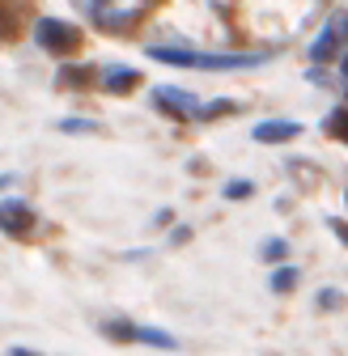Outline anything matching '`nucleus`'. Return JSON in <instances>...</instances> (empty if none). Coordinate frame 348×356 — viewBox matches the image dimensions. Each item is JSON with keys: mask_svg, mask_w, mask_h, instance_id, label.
<instances>
[{"mask_svg": "<svg viewBox=\"0 0 348 356\" xmlns=\"http://www.w3.org/2000/svg\"><path fill=\"white\" fill-rule=\"evenodd\" d=\"M102 85H106V94H127V89H136L141 85V72L136 68H106L102 72Z\"/></svg>", "mask_w": 348, "mask_h": 356, "instance_id": "nucleus-7", "label": "nucleus"}, {"mask_svg": "<svg viewBox=\"0 0 348 356\" xmlns=\"http://www.w3.org/2000/svg\"><path fill=\"white\" fill-rule=\"evenodd\" d=\"M323 127H327L331 140H344V145H348V106H335V111L323 119Z\"/></svg>", "mask_w": 348, "mask_h": 356, "instance_id": "nucleus-8", "label": "nucleus"}, {"mask_svg": "<svg viewBox=\"0 0 348 356\" xmlns=\"http://www.w3.org/2000/svg\"><path fill=\"white\" fill-rule=\"evenodd\" d=\"M285 254H289V242H280V238L264 242V259H272V263H276V259H285Z\"/></svg>", "mask_w": 348, "mask_h": 356, "instance_id": "nucleus-13", "label": "nucleus"}, {"mask_svg": "<svg viewBox=\"0 0 348 356\" xmlns=\"http://www.w3.org/2000/svg\"><path fill=\"white\" fill-rule=\"evenodd\" d=\"M255 187L251 183H242V178H234V183H226V200H246Z\"/></svg>", "mask_w": 348, "mask_h": 356, "instance_id": "nucleus-12", "label": "nucleus"}, {"mask_svg": "<svg viewBox=\"0 0 348 356\" xmlns=\"http://www.w3.org/2000/svg\"><path fill=\"white\" fill-rule=\"evenodd\" d=\"M157 111H166L170 119H200V102L187 94V89H174V85H161L153 94Z\"/></svg>", "mask_w": 348, "mask_h": 356, "instance_id": "nucleus-5", "label": "nucleus"}, {"mask_svg": "<svg viewBox=\"0 0 348 356\" xmlns=\"http://www.w3.org/2000/svg\"><path fill=\"white\" fill-rule=\"evenodd\" d=\"M106 335H111V339H136V327L123 323V318H111V323H106Z\"/></svg>", "mask_w": 348, "mask_h": 356, "instance_id": "nucleus-11", "label": "nucleus"}, {"mask_svg": "<svg viewBox=\"0 0 348 356\" xmlns=\"http://www.w3.org/2000/svg\"><path fill=\"white\" fill-rule=\"evenodd\" d=\"M234 111V102H208V106H200V119H216V115H230Z\"/></svg>", "mask_w": 348, "mask_h": 356, "instance_id": "nucleus-14", "label": "nucleus"}, {"mask_svg": "<svg viewBox=\"0 0 348 356\" xmlns=\"http://www.w3.org/2000/svg\"><path fill=\"white\" fill-rule=\"evenodd\" d=\"M149 60H161L174 68H200V72H242V68H259L268 56H208L191 47H149Z\"/></svg>", "mask_w": 348, "mask_h": 356, "instance_id": "nucleus-1", "label": "nucleus"}, {"mask_svg": "<svg viewBox=\"0 0 348 356\" xmlns=\"http://www.w3.org/2000/svg\"><path fill=\"white\" fill-rule=\"evenodd\" d=\"M344 89H348V51H344Z\"/></svg>", "mask_w": 348, "mask_h": 356, "instance_id": "nucleus-19", "label": "nucleus"}, {"mask_svg": "<svg viewBox=\"0 0 348 356\" xmlns=\"http://www.w3.org/2000/svg\"><path fill=\"white\" fill-rule=\"evenodd\" d=\"M34 42H38L42 51H52L56 60H64V56L81 51V30L72 22H60V17H42L34 26Z\"/></svg>", "mask_w": 348, "mask_h": 356, "instance_id": "nucleus-2", "label": "nucleus"}, {"mask_svg": "<svg viewBox=\"0 0 348 356\" xmlns=\"http://www.w3.org/2000/svg\"><path fill=\"white\" fill-rule=\"evenodd\" d=\"M0 229H5L9 238H34L38 216H34V208L22 204V200H0Z\"/></svg>", "mask_w": 348, "mask_h": 356, "instance_id": "nucleus-4", "label": "nucleus"}, {"mask_svg": "<svg viewBox=\"0 0 348 356\" xmlns=\"http://www.w3.org/2000/svg\"><path fill=\"white\" fill-rule=\"evenodd\" d=\"M60 131H72V136H77V131H94V123H90V119H64Z\"/></svg>", "mask_w": 348, "mask_h": 356, "instance_id": "nucleus-16", "label": "nucleus"}, {"mask_svg": "<svg viewBox=\"0 0 348 356\" xmlns=\"http://www.w3.org/2000/svg\"><path fill=\"white\" fill-rule=\"evenodd\" d=\"M5 22H9V13H5V5H0V26H5Z\"/></svg>", "mask_w": 348, "mask_h": 356, "instance_id": "nucleus-20", "label": "nucleus"}, {"mask_svg": "<svg viewBox=\"0 0 348 356\" xmlns=\"http://www.w3.org/2000/svg\"><path fill=\"white\" fill-rule=\"evenodd\" d=\"M60 81H64V85H85V81H90V72H85V68H64Z\"/></svg>", "mask_w": 348, "mask_h": 356, "instance_id": "nucleus-15", "label": "nucleus"}, {"mask_svg": "<svg viewBox=\"0 0 348 356\" xmlns=\"http://www.w3.org/2000/svg\"><path fill=\"white\" fill-rule=\"evenodd\" d=\"M344 42H348V9L331 13V22L319 30V38L310 42V60H315V64H327V60H335V56L344 51Z\"/></svg>", "mask_w": 348, "mask_h": 356, "instance_id": "nucleus-3", "label": "nucleus"}, {"mask_svg": "<svg viewBox=\"0 0 348 356\" xmlns=\"http://www.w3.org/2000/svg\"><path fill=\"white\" fill-rule=\"evenodd\" d=\"M319 297H323V305H327V309H335V305H340V293H335V289H323Z\"/></svg>", "mask_w": 348, "mask_h": 356, "instance_id": "nucleus-17", "label": "nucleus"}, {"mask_svg": "<svg viewBox=\"0 0 348 356\" xmlns=\"http://www.w3.org/2000/svg\"><path fill=\"white\" fill-rule=\"evenodd\" d=\"M136 339H145V343H157V348H174V339H170L166 331H157V327H136Z\"/></svg>", "mask_w": 348, "mask_h": 356, "instance_id": "nucleus-9", "label": "nucleus"}, {"mask_svg": "<svg viewBox=\"0 0 348 356\" xmlns=\"http://www.w3.org/2000/svg\"><path fill=\"white\" fill-rule=\"evenodd\" d=\"M301 131V123H293V119H268V123H259L255 127V140L259 145H285V140H293Z\"/></svg>", "mask_w": 348, "mask_h": 356, "instance_id": "nucleus-6", "label": "nucleus"}, {"mask_svg": "<svg viewBox=\"0 0 348 356\" xmlns=\"http://www.w3.org/2000/svg\"><path fill=\"white\" fill-rule=\"evenodd\" d=\"M272 289L276 293H293L297 289V272H293V267H280V272L272 276Z\"/></svg>", "mask_w": 348, "mask_h": 356, "instance_id": "nucleus-10", "label": "nucleus"}, {"mask_svg": "<svg viewBox=\"0 0 348 356\" xmlns=\"http://www.w3.org/2000/svg\"><path fill=\"white\" fill-rule=\"evenodd\" d=\"M331 229L340 234V242H348V229H344V220H331Z\"/></svg>", "mask_w": 348, "mask_h": 356, "instance_id": "nucleus-18", "label": "nucleus"}]
</instances>
